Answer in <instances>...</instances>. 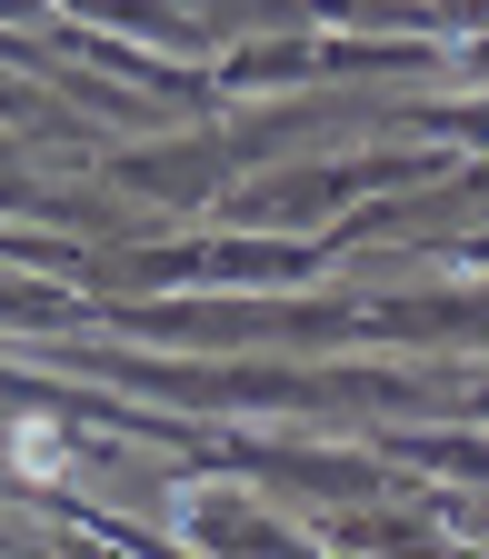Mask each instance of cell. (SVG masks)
I'll return each mask as SVG.
<instances>
[{
	"label": "cell",
	"mask_w": 489,
	"mask_h": 559,
	"mask_svg": "<svg viewBox=\"0 0 489 559\" xmlns=\"http://www.w3.org/2000/svg\"><path fill=\"white\" fill-rule=\"evenodd\" d=\"M21 469H31V479H60V440H50V419H21Z\"/></svg>",
	"instance_id": "obj_1"
}]
</instances>
